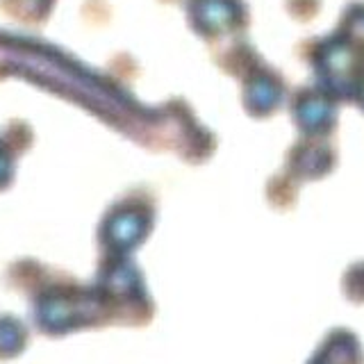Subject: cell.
I'll return each instance as SVG.
<instances>
[{"mask_svg": "<svg viewBox=\"0 0 364 364\" xmlns=\"http://www.w3.org/2000/svg\"><path fill=\"white\" fill-rule=\"evenodd\" d=\"M32 321L46 337H66L80 330L107 328L98 289L50 287L32 303Z\"/></svg>", "mask_w": 364, "mask_h": 364, "instance_id": "obj_1", "label": "cell"}, {"mask_svg": "<svg viewBox=\"0 0 364 364\" xmlns=\"http://www.w3.org/2000/svg\"><path fill=\"white\" fill-rule=\"evenodd\" d=\"M344 294L350 303H364V262L353 264L344 278Z\"/></svg>", "mask_w": 364, "mask_h": 364, "instance_id": "obj_4", "label": "cell"}, {"mask_svg": "<svg viewBox=\"0 0 364 364\" xmlns=\"http://www.w3.org/2000/svg\"><path fill=\"white\" fill-rule=\"evenodd\" d=\"M307 364H364V350L355 333L348 328H335L318 344Z\"/></svg>", "mask_w": 364, "mask_h": 364, "instance_id": "obj_2", "label": "cell"}, {"mask_svg": "<svg viewBox=\"0 0 364 364\" xmlns=\"http://www.w3.org/2000/svg\"><path fill=\"white\" fill-rule=\"evenodd\" d=\"M30 344V328L18 316L0 314V362L18 358Z\"/></svg>", "mask_w": 364, "mask_h": 364, "instance_id": "obj_3", "label": "cell"}]
</instances>
